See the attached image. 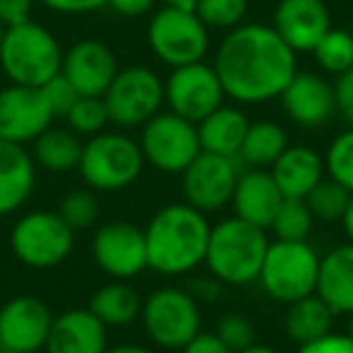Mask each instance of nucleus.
Returning a JSON list of instances; mask_svg holds the SVG:
<instances>
[{"label":"nucleus","mask_w":353,"mask_h":353,"mask_svg":"<svg viewBox=\"0 0 353 353\" xmlns=\"http://www.w3.org/2000/svg\"><path fill=\"white\" fill-rule=\"evenodd\" d=\"M179 176H182L184 203L208 216L232 201L237 179H240V167L232 157L201 150Z\"/></svg>","instance_id":"14"},{"label":"nucleus","mask_w":353,"mask_h":353,"mask_svg":"<svg viewBox=\"0 0 353 353\" xmlns=\"http://www.w3.org/2000/svg\"><path fill=\"white\" fill-rule=\"evenodd\" d=\"M107 353H155L148 346H141V343H117V346H109Z\"/></svg>","instance_id":"45"},{"label":"nucleus","mask_w":353,"mask_h":353,"mask_svg":"<svg viewBox=\"0 0 353 353\" xmlns=\"http://www.w3.org/2000/svg\"><path fill=\"white\" fill-rule=\"evenodd\" d=\"M336 314L329 310V305L319 298L317 293L300 298L288 305L283 314V329L285 336L298 346H305L310 341L327 336L332 332V322Z\"/></svg>","instance_id":"27"},{"label":"nucleus","mask_w":353,"mask_h":353,"mask_svg":"<svg viewBox=\"0 0 353 353\" xmlns=\"http://www.w3.org/2000/svg\"><path fill=\"white\" fill-rule=\"evenodd\" d=\"M182 353H232V351L218 339L216 332H199L196 336L182 348Z\"/></svg>","instance_id":"43"},{"label":"nucleus","mask_w":353,"mask_h":353,"mask_svg":"<svg viewBox=\"0 0 353 353\" xmlns=\"http://www.w3.org/2000/svg\"><path fill=\"white\" fill-rule=\"evenodd\" d=\"M46 94L41 88L8 85L0 90V141L27 145L34 143L54 123Z\"/></svg>","instance_id":"15"},{"label":"nucleus","mask_w":353,"mask_h":353,"mask_svg":"<svg viewBox=\"0 0 353 353\" xmlns=\"http://www.w3.org/2000/svg\"><path fill=\"white\" fill-rule=\"evenodd\" d=\"M145 160L136 138L119 131H102L83 143L78 172L88 189L97 194L121 192L141 176Z\"/></svg>","instance_id":"5"},{"label":"nucleus","mask_w":353,"mask_h":353,"mask_svg":"<svg viewBox=\"0 0 353 353\" xmlns=\"http://www.w3.org/2000/svg\"><path fill=\"white\" fill-rule=\"evenodd\" d=\"M334 94H336V114L348 123V128H353V68L334 80Z\"/></svg>","instance_id":"39"},{"label":"nucleus","mask_w":353,"mask_h":353,"mask_svg":"<svg viewBox=\"0 0 353 353\" xmlns=\"http://www.w3.org/2000/svg\"><path fill=\"white\" fill-rule=\"evenodd\" d=\"M269 230L256 228L237 216L211 225L203 266L213 281L225 285H250L259 281L264 254L269 250Z\"/></svg>","instance_id":"3"},{"label":"nucleus","mask_w":353,"mask_h":353,"mask_svg":"<svg viewBox=\"0 0 353 353\" xmlns=\"http://www.w3.org/2000/svg\"><path fill=\"white\" fill-rule=\"evenodd\" d=\"M271 27L295 54H312L332 30V12L324 0H279Z\"/></svg>","instance_id":"19"},{"label":"nucleus","mask_w":353,"mask_h":353,"mask_svg":"<svg viewBox=\"0 0 353 353\" xmlns=\"http://www.w3.org/2000/svg\"><path fill=\"white\" fill-rule=\"evenodd\" d=\"M269 172L283 199H307V194L327 176L324 157L310 145H288Z\"/></svg>","instance_id":"23"},{"label":"nucleus","mask_w":353,"mask_h":353,"mask_svg":"<svg viewBox=\"0 0 353 353\" xmlns=\"http://www.w3.org/2000/svg\"><path fill=\"white\" fill-rule=\"evenodd\" d=\"M341 228H343V235L348 237V242L353 245V194H351V201H348V208L341 218Z\"/></svg>","instance_id":"46"},{"label":"nucleus","mask_w":353,"mask_h":353,"mask_svg":"<svg viewBox=\"0 0 353 353\" xmlns=\"http://www.w3.org/2000/svg\"><path fill=\"white\" fill-rule=\"evenodd\" d=\"M194 10L208 30L230 32L245 25L247 12H250V0H199Z\"/></svg>","instance_id":"33"},{"label":"nucleus","mask_w":353,"mask_h":353,"mask_svg":"<svg viewBox=\"0 0 353 353\" xmlns=\"http://www.w3.org/2000/svg\"><path fill=\"white\" fill-rule=\"evenodd\" d=\"M247 128H250L247 114L240 107L223 104L213 114H208L203 121L196 123L201 150L237 160L242 143H245Z\"/></svg>","instance_id":"25"},{"label":"nucleus","mask_w":353,"mask_h":353,"mask_svg":"<svg viewBox=\"0 0 353 353\" xmlns=\"http://www.w3.org/2000/svg\"><path fill=\"white\" fill-rule=\"evenodd\" d=\"M240 353H281V351H279V348H274V346H266V343L256 341L254 346L245 348V351H240Z\"/></svg>","instance_id":"48"},{"label":"nucleus","mask_w":353,"mask_h":353,"mask_svg":"<svg viewBox=\"0 0 353 353\" xmlns=\"http://www.w3.org/2000/svg\"><path fill=\"white\" fill-rule=\"evenodd\" d=\"M59 216L63 218L75 232L92 228L99 218L97 192H92V189H73V192H68L61 199Z\"/></svg>","instance_id":"35"},{"label":"nucleus","mask_w":353,"mask_h":353,"mask_svg":"<svg viewBox=\"0 0 353 353\" xmlns=\"http://www.w3.org/2000/svg\"><path fill=\"white\" fill-rule=\"evenodd\" d=\"M327 176L353 194V128L341 131L327 148L324 155Z\"/></svg>","instance_id":"36"},{"label":"nucleus","mask_w":353,"mask_h":353,"mask_svg":"<svg viewBox=\"0 0 353 353\" xmlns=\"http://www.w3.org/2000/svg\"><path fill=\"white\" fill-rule=\"evenodd\" d=\"M109 123V114L102 97H80L65 114V126L80 138H92L102 133Z\"/></svg>","instance_id":"34"},{"label":"nucleus","mask_w":353,"mask_h":353,"mask_svg":"<svg viewBox=\"0 0 353 353\" xmlns=\"http://www.w3.org/2000/svg\"><path fill=\"white\" fill-rule=\"evenodd\" d=\"M102 99L109 123L141 128L165 107V80L148 65H128L119 70Z\"/></svg>","instance_id":"10"},{"label":"nucleus","mask_w":353,"mask_h":353,"mask_svg":"<svg viewBox=\"0 0 353 353\" xmlns=\"http://www.w3.org/2000/svg\"><path fill=\"white\" fill-rule=\"evenodd\" d=\"M312 228H314V216L307 203H305V199H283L274 221H271L269 230L274 232V240L307 242Z\"/></svg>","instance_id":"31"},{"label":"nucleus","mask_w":353,"mask_h":353,"mask_svg":"<svg viewBox=\"0 0 353 353\" xmlns=\"http://www.w3.org/2000/svg\"><path fill=\"white\" fill-rule=\"evenodd\" d=\"M288 148V133L276 121H250L237 160L247 170H271Z\"/></svg>","instance_id":"29"},{"label":"nucleus","mask_w":353,"mask_h":353,"mask_svg":"<svg viewBox=\"0 0 353 353\" xmlns=\"http://www.w3.org/2000/svg\"><path fill=\"white\" fill-rule=\"evenodd\" d=\"M37 0H0V22L6 27L32 20V8Z\"/></svg>","instance_id":"42"},{"label":"nucleus","mask_w":353,"mask_h":353,"mask_svg":"<svg viewBox=\"0 0 353 353\" xmlns=\"http://www.w3.org/2000/svg\"><path fill=\"white\" fill-rule=\"evenodd\" d=\"M223 90L237 104L279 99L298 73V54L264 22H245L230 30L213 61Z\"/></svg>","instance_id":"1"},{"label":"nucleus","mask_w":353,"mask_h":353,"mask_svg":"<svg viewBox=\"0 0 353 353\" xmlns=\"http://www.w3.org/2000/svg\"><path fill=\"white\" fill-rule=\"evenodd\" d=\"M6 30H8V27L0 22V46H3V37H6Z\"/></svg>","instance_id":"50"},{"label":"nucleus","mask_w":353,"mask_h":353,"mask_svg":"<svg viewBox=\"0 0 353 353\" xmlns=\"http://www.w3.org/2000/svg\"><path fill=\"white\" fill-rule=\"evenodd\" d=\"M0 353H3V343H0Z\"/></svg>","instance_id":"51"},{"label":"nucleus","mask_w":353,"mask_h":353,"mask_svg":"<svg viewBox=\"0 0 353 353\" xmlns=\"http://www.w3.org/2000/svg\"><path fill=\"white\" fill-rule=\"evenodd\" d=\"M88 310L104 327H128L141 319L143 298L128 281H109L99 285L88 303Z\"/></svg>","instance_id":"26"},{"label":"nucleus","mask_w":353,"mask_h":353,"mask_svg":"<svg viewBox=\"0 0 353 353\" xmlns=\"http://www.w3.org/2000/svg\"><path fill=\"white\" fill-rule=\"evenodd\" d=\"M37 3L59 15H88L107 8V0H37Z\"/></svg>","instance_id":"40"},{"label":"nucleus","mask_w":353,"mask_h":353,"mask_svg":"<svg viewBox=\"0 0 353 353\" xmlns=\"http://www.w3.org/2000/svg\"><path fill=\"white\" fill-rule=\"evenodd\" d=\"M119 70L114 51L99 39H80L63 51L61 75L78 90L80 97H104Z\"/></svg>","instance_id":"17"},{"label":"nucleus","mask_w":353,"mask_h":353,"mask_svg":"<svg viewBox=\"0 0 353 353\" xmlns=\"http://www.w3.org/2000/svg\"><path fill=\"white\" fill-rule=\"evenodd\" d=\"M141 322L157 348L182 351L201 332V305L189 290L165 285L143 300Z\"/></svg>","instance_id":"8"},{"label":"nucleus","mask_w":353,"mask_h":353,"mask_svg":"<svg viewBox=\"0 0 353 353\" xmlns=\"http://www.w3.org/2000/svg\"><path fill=\"white\" fill-rule=\"evenodd\" d=\"M348 201H351V192L343 189L339 182H334V179H329V176H324L322 182L305 199L314 221L322 223H341L343 213L348 208Z\"/></svg>","instance_id":"32"},{"label":"nucleus","mask_w":353,"mask_h":353,"mask_svg":"<svg viewBox=\"0 0 353 353\" xmlns=\"http://www.w3.org/2000/svg\"><path fill=\"white\" fill-rule=\"evenodd\" d=\"M312 56L327 75H343L353 68V32L332 27L312 49Z\"/></svg>","instance_id":"30"},{"label":"nucleus","mask_w":353,"mask_h":353,"mask_svg":"<svg viewBox=\"0 0 353 353\" xmlns=\"http://www.w3.org/2000/svg\"><path fill=\"white\" fill-rule=\"evenodd\" d=\"M314 293L334 314H353V245H339L319 259V279Z\"/></svg>","instance_id":"24"},{"label":"nucleus","mask_w":353,"mask_h":353,"mask_svg":"<svg viewBox=\"0 0 353 353\" xmlns=\"http://www.w3.org/2000/svg\"><path fill=\"white\" fill-rule=\"evenodd\" d=\"M343 334H346V336L353 341V314H348V324H346V332H343Z\"/></svg>","instance_id":"49"},{"label":"nucleus","mask_w":353,"mask_h":353,"mask_svg":"<svg viewBox=\"0 0 353 353\" xmlns=\"http://www.w3.org/2000/svg\"><path fill=\"white\" fill-rule=\"evenodd\" d=\"M319 259L310 242L271 240L259 271V285L271 300L290 305L317 290Z\"/></svg>","instance_id":"7"},{"label":"nucleus","mask_w":353,"mask_h":353,"mask_svg":"<svg viewBox=\"0 0 353 353\" xmlns=\"http://www.w3.org/2000/svg\"><path fill=\"white\" fill-rule=\"evenodd\" d=\"M279 99L285 117L303 128H319L336 117L334 83L322 73L298 70Z\"/></svg>","instance_id":"18"},{"label":"nucleus","mask_w":353,"mask_h":353,"mask_svg":"<svg viewBox=\"0 0 353 353\" xmlns=\"http://www.w3.org/2000/svg\"><path fill=\"white\" fill-rule=\"evenodd\" d=\"M281 203H283V194L276 187L269 170L240 172V179H237L235 194H232V201H230L237 218L269 230Z\"/></svg>","instance_id":"21"},{"label":"nucleus","mask_w":353,"mask_h":353,"mask_svg":"<svg viewBox=\"0 0 353 353\" xmlns=\"http://www.w3.org/2000/svg\"><path fill=\"white\" fill-rule=\"evenodd\" d=\"M41 90H44L46 102H49L56 119H65V114H68L70 109H73V104L80 99L78 90H75L63 75H56V78L51 80V83H46Z\"/></svg>","instance_id":"38"},{"label":"nucleus","mask_w":353,"mask_h":353,"mask_svg":"<svg viewBox=\"0 0 353 353\" xmlns=\"http://www.w3.org/2000/svg\"><path fill=\"white\" fill-rule=\"evenodd\" d=\"M148 250V269L174 279L203 266L211 237L208 216L189 203H170L160 208L143 228Z\"/></svg>","instance_id":"2"},{"label":"nucleus","mask_w":353,"mask_h":353,"mask_svg":"<svg viewBox=\"0 0 353 353\" xmlns=\"http://www.w3.org/2000/svg\"><path fill=\"white\" fill-rule=\"evenodd\" d=\"M75 247V230L59 211H32L17 218L10 230V250L30 269H56Z\"/></svg>","instance_id":"9"},{"label":"nucleus","mask_w":353,"mask_h":353,"mask_svg":"<svg viewBox=\"0 0 353 353\" xmlns=\"http://www.w3.org/2000/svg\"><path fill=\"white\" fill-rule=\"evenodd\" d=\"M37 187V162L25 145L0 141V218L20 211Z\"/></svg>","instance_id":"22"},{"label":"nucleus","mask_w":353,"mask_h":353,"mask_svg":"<svg viewBox=\"0 0 353 353\" xmlns=\"http://www.w3.org/2000/svg\"><path fill=\"white\" fill-rule=\"evenodd\" d=\"M225 90L213 63L199 61L182 68H172L165 80V104L172 114L199 123L225 104Z\"/></svg>","instance_id":"12"},{"label":"nucleus","mask_w":353,"mask_h":353,"mask_svg":"<svg viewBox=\"0 0 353 353\" xmlns=\"http://www.w3.org/2000/svg\"><path fill=\"white\" fill-rule=\"evenodd\" d=\"M162 6H172V8H187V10H194L199 0H160Z\"/></svg>","instance_id":"47"},{"label":"nucleus","mask_w":353,"mask_h":353,"mask_svg":"<svg viewBox=\"0 0 353 353\" xmlns=\"http://www.w3.org/2000/svg\"><path fill=\"white\" fill-rule=\"evenodd\" d=\"M3 353H12V351H3Z\"/></svg>","instance_id":"52"},{"label":"nucleus","mask_w":353,"mask_h":353,"mask_svg":"<svg viewBox=\"0 0 353 353\" xmlns=\"http://www.w3.org/2000/svg\"><path fill=\"white\" fill-rule=\"evenodd\" d=\"M56 314L34 295H15L0 307V343L3 351L41 353Z\"/></svg>","instance_id":"16"},{"label":"nucleus","mask_w":353,"mask_h":353,"mask_svg":"<svg viewBox=\"0 0 353 353\" xmlns=\"http://www.w3.org/2000/svg\"><path fill=\"white\" fill-rule=\"evenodd\" d=\"M63 49L54 32L34 20L20 22L6 30L0 46V70L10 85L44 88L61 75Z\"/></svg>","instance_id":"4"},{"label":"nucleus","mask_w":353,"mask_h":353,"mask_svg":"<svg viewBox=\"0 0 353 353\" xmlns=\"http://www.w3.org/2000/svg\"><path fill=\"white\" fill-rule=\"evenodd\" d=\"M216 334L232 353H240L245 348L254 346L256 343V329L245 314L240 312H225L218 319Z\"/></svg>","instance_id":"37"},{"label":"nucleus","mask_w":353,"mask_h":353,"mask_svg":"<svg viewBox=\"0 0 353 353\" xmlns=\"http://www.w3.org/2000/svg\"><path fill=\"white\" fill-rule=\"evenodd\" d=\"M145 39L152 56L170 68L199 63L211 49V30L203 25L196 10L187 8H157L148 22Z\"/></svg>","instance_id":"6"},{"label":"nucleus","mask_w":353,"mask_h":353,"mask_svg":"<svg viewBox=\"0 0 353 353\" xmlns=\"http://www.w3.org/2000/svg\"><path fill=\"white\" fill-rule=\"evenodd\" d=\"M295 353H353V341L346 334L329 332L327 336L317 339V341H310L305 346H298Z\"/></svg>","instance_id":"41"},{"label":"nucleus","mask_w":353,"mask_h":353,"mask_svg":"<svg viewBox=\"0 0 353 353\" xmlns=\"http://www.w3.org/2000/svg\"><path fill=\"white\" fill-rule=\"evenodd\" d=\"M160 0H107V8H112L121 17H143L148 12H155Z\"/></svg>","instance_id":"44"},{"label":"nucleus","mask_w":353,"mask_h":353,"mask_svg":"<svg viewBox=\"0 0 353 353\" xmlns=\"http://www.w3.org/2000/svg\"><path fill=\"white\" fill-rule=\"evenodd\" d=\"M109 332L88 307L56 314L44 353H107Z\"/></svg>","instance_id":"20"},{"label":"nucleus","mask_w":353,"mask_h":353,"mask_svg":"<svg viewBox=\"0 0 353 353\" xmlns=\"http://www.w3.org/2000/svg\"><path fill=\"white\" fill-rule=\"evenodd\" d=\"M83 143V138L70 131L68 126H51L32 143L34 145L32 157H34L37 167H44L46 172L78 170Z\"/></svg>","instance_id":"28"},{"label":"nucleus","mask_w":353,"mask_h":353,"mask_svg":"<svg viewBox=\"0 0 353 353\" xmlns=\"http://www.w3.org/2000/svg\"><path fill=\"white\" fill-rule=\"evenodd\" d=\"M92 259L112 281H131L148 269V250L143 228L126 221L104 223L90 242Z\"/></svg>","instance_id":"13"},{"label":"nucleus","mask_w":353,"mask_h":353,"mask_svg":"<svg viewBox=\"0 0 353 353\" xmlns=\"http://www.w3.org/2000/svg\"><path fill=\"white\" fill-rule=\"evenodd\" d=\"M138 145L145 165L162 174H182L201 152L196 123L176 117L170 109L155 114L145 126H141Z\"/></svg>","instance_id":"11"}]
</instances>
